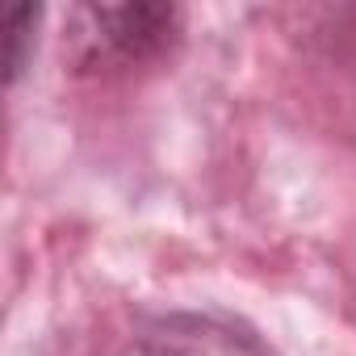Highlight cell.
Masks as SVG:
<instances>
[{
  "label": "cell",
  "instance_id": "2",
  "mask_svg": "<svg viewBox=\"0 0 356 356\" xmlns=\"http://www.w3.org/2000/svg\"><path fill=\"white\" fill-rule=\"evenodd\" d=\"M118 356H268V348L218 314H159L143 323Z\"/></svg>",
  "mask_w": 356,
  "mask_h": 356
},
{
  "label": "cell",
  "instance_id": "1",
  "mask_svg": "<svg viewBox=\"0 0 356 356\" xmlns=\"http://www.w3.org/2000/svg\"><path fill=\"white\" fill-rule=\"evenodd\" d=\"M181 22L176 5H76L67 13L63 51L76 72H134L159 63L181 42Z\"/></svg>",
  "mask_w": 356,
  "mask_h": 356
},
{
  "label": "cell",
  "instance_id": "3",
  "mask_svg": "<svg viewBox=\"0 0 356 356\" xmlns=\"http://www.w3.org/2000/svg\"><path fill=\"white\" fill-rule=\"evenodd\" d=\"M38 30V9L34 5H13L5 17V80L17 84L26 63L34 59V34Z\"/></svg>",
  "mask_w": 356,
  "mask_h": 356
}]
</instances>
